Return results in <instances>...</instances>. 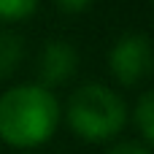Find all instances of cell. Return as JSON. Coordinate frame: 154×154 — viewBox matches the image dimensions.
Masks as SVG:
<instances>
[{
    "mask_svg": "<svg viewBox=\"0 0 154 154\" xmlns=\"http://www.w3.org/2000/svg\"><path fill=\"white\" fill-rule=\"evenodd\" d=\"M108 68L125 87H133V84H141L143 79H149L154 68L149 35H143V32L122 35L114 43V49L108 51Z\"/></svg>",
    "mask_w": 154,
    "mask_h": 154,
    "instance_id": "3",
    "label": "cell"
},
{
    "mask_svg": "<svg viewBox=\"0 0 154 154\" xmlns=\"http://www.w3.org/2000/svg\"><path fill=\"white\" fill-rule=\"evenodd\" d=\"M76 65H79V57H76V49L70 43H62V41L46 43L41 57H38V79H41L38 87L49 89V87L68 81L76 73Z\"/></svg>",
    "mask_w": 154,
    "mask_h": 154,
    "instance_id": "4",
    "label": "cell"
},
{
    "mask_svg": "<svg viewBox=\"0 0 154 154\" xmlns=\"http://www.w3.org/2000/svg\"><path fill=\"white\" fill-rule=\"evenodd\" d=\"M60 122L57 97L38 87H14L0 97V138L19 149H32L49 141Z\"/></svg>",
    "mask_w": 154,
    "mask_h": 154,
    "instance_id": "1",
    "label": "cell"
},
{
    "mask_svg": "<svg viewBox=\"0 0 154 154\" xmlns=\"http://www.w3.org/2000/svg\"><path fill=\"white\" fill-rule=\"evenodd\" d=\"M108 154H152L146 146H138V143H119V146H114Z\"/></svg>",
    "mask_w": 154,
    "mask_h": 154,
    "instance_id": "9",
    "label": "cell"
},
{
    "mask_svg": "<svg viewBox=\"0 0 154 154\" xmlns=\"http://www.w3.org/2000/svg\"><path fill=\"white\" fill-rule=\"evenodd\" d=\"M38 0H0V19L3 22H22L32 16Z\"/></svg>",
    "mask_w": 154,
    "mask_h": 154,
    "instance_id": "7",
    "label": "cell"
},
{
    "mask_svg": "<svg viewBox=\"0 0 154 154\" xmlns=\"http://www.w3.org/2000/svg\"><path fill=\"white\" fill-rule=\"evenodd\" d=\"M22 41L16 32H0V79H8L22 60Z\"/></svg>",
    "mask_w": 154,
    "mask_h": 154,
    "instance_id": "5",
    "label": "cell"
},
{
    "mask_svg": "<svg viewBox=\"0 0 154 154\" xmlns=\"http://www.w3.org/2000/svg\"><path fill=\"white\" fill-rule=\"evenodd\" d=\"M135 122L141 127L143 141H154V95L152 92H143L141 95L138 108H135Z\"/></svg>",
    "mask_w": 154,
    "mask_h": 154,
    "instance_id": "6",
    "label": "cell"
},
{
    "mask_svg": "<svg viewBox=\"0 0 154 154\" xmlns=\"http://www.w3.org/2000/svg\"><path fill=\"white\" fill-rule=\"evenodd\" d=\"M95 0H57V5L65 11V14H81L92 5Z\"/></svg>",
    "mask_w": 154,
    "mask_h": 154,
    "instance_id": "8",
    "label": "cell"
},
{
    "mask_svg": "<svg viewBox=\"0 0 154 154\" xmlns=\"http://www.w3.org/2000/svg\"><path fill=\"white\" fill-rule=\"evenodd\" d=\"M68 122L84 141H108L127 122L125 100L103 84H84L68 103Z\"/></svg>",
    "mask_w": 154,
    "mask_h": 154,
    "instance_id": "2",
    "label": "cell"
}]
</instances>
